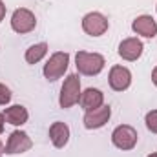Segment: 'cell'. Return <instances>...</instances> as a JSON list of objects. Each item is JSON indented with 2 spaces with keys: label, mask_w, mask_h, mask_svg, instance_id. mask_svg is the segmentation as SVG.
<instances>
[{
  "label": "cell",
  "mask_w": 157,
  "mask_h": 157,
  "mask_svg": "<svg viewBox=\"0 0 157 157\" xmlns=\"http://www.w3.org/2000/svg\"><path fill=\"white\" fill-rule=\"evenodd\" d=\"M4 155V144H2V141H0V157Z\"/></svg>",
  "instance_id": "44dd1931"
},
{
  "label": "cell",
  "mask_w": 157,
  "mask_h": 157,
  "mask_svg": "<svg viewBox=\"0 0 157 157\" xmlns=\"http://www.w3.org/2000/svg\"><path fill=\"white\" fill-rule=\"evenodd\" d=\"M108 28H110L108 18L99 11H91L82 17V29L90 37H102L108 31Z\"/></svg>",
  "instance_id": "8992f818"
},
{
  "label": "cell",
  "mask_w": 157,
  "mask_h": 157,
  "mask_svg": "<svg viewBox=\"0 0 157 157\" xmlns=\"http://www.w3.org/2000/svg\"><path fill=\"white\" fill-rule=\"evenodd\" d=\"M78 104H80L86 112L95 110V108H99V106L104 104V93H102L99 88H86L84 91H80Z\"/></svg>",
  "instance_id": "7c38bea8"
},
{
  "label": "cell",
  "mask_w": 157,
  "mask_h": 157,
  "mask_svg": "<svg viewBox=\"0 0 157 157\" xmlns=\"http://www.w3.org/2000/svg\"><path fill=\"white\" fill-rule=\"evenodd\" d=\"M110 117H112V106L102 104V106H99L95 110L86 112L82 122H84L86 130H99V128L106 126V122L110 121Z\"/></svg>",
  "instance_id": "ba28073f"
},
{
  "label": "cell",
  "mask_w": 157,
  "mask_h": 157,
  "mask_svg": "<svg viewBox=\"0 0 157 157\" xmlns=\"http://www.w3.org/2000/svg\"><path fill=\"white\" fill-rule=\"evenodd\" d=\"M4 17H6V4L0 0V22L4 20Z\"/></svg>",
  "instance_id": "ac0fdd59"
},
{
  "label": "cell",
  "mask_w": 157,
  "mask_h": 157,
  "mask_svg": "<svg viewBox=\"0 0 157 157\" xmlns=\"http://www.w3.org/2000/svg\"><path fill=\"white\" fill-rule=\"evenodd\" d=\"M152 82H154V86L157 88V66L152 70Z\"/></svg>",
  "instance_id": "d6986e66"
},
{
  "label": "cell",
  "mask_w": 157,
  "mask_h": 157,
  "mask_svg": "<svg viewBox=\"0 0 157 157\" xmlns=\"http://www.w3.org/2000/svg\"><path fill=\"white\" fill-rule=\"evenodd\" d=\"M75 66H77V71L80 75L95 77V75H99L104 70L106 60H104V57L101 53L77 51V55H75Z\"/></svg>",
  "instance_id": "6da1fadb"
},
{
  "label": "cell",
  "mask_w": 157,
  "mask_h": 157,
  "mask_svg": "<svg viewBox=\"0 0 157 157\" xmlns=\"http://www.w3.org/2000/svg\"><path fill=\"white\" fill-rule=\"evenodd\" d=\"M68 66H70V53L68 51H55L48 59V62L44 64L42 73H44V77L48 80L55 82L68 71Z\"/></svg>",
  "instance_id": "7a4b0ae2"
},
{
  "label": "cell",
  "mask_w": 157,
  "mask_h": 157,
  "mask_svg": "<svg viewBox=\"0 0 157 157\" xmlns=\"http://www.w3.org/2000/svg\"><path fill=\"white\" fill-rule=\"evenodd\" d=\"M137 141H139V133L130 124H119L117 128L112 132V143H113V146L119 148V150H122V152L133 150L137 146Z\"/></svg>",
  "instance_id": "277c9868"
},
{
  "label": "cell",
  "mask_w": 157,
  "mask_h": 157,
  "mask_svg": "<svg viewBox=\"0 0 157 157\" xmlns=\"http://www.w3.org/2000/svg\"><path fill=\"white\" fill-rule=\"evenodd\" d=\"M143 51H144V46H143V42L137 39V37H128V39H124L119 44V49H117L119 57H121L122 60H128V62L139 60L141 55H143Z\"/></svg>",
  "instance_id": "30bf717a"
},
{
  "label": "cell",
  "mask_w": 157,
  "mask_h": 157,
  "mask_svg": "<svg viewBox=\"0 0 157 157\" xmlns=\"http://www.w3.org/2000/svg\"><path fill=\"white\" fill-rule=\"evenodd\" d=\"M11 97H13L11 90H9L6 84H2V82H0V106H6V104H9Z\"/></svg>",
  "instance_id": "e0dca14e"
},
{
  "label": "cell",
  "mask_w": 157,
  "mask_h": 157,
  "mask_svg": "<svg viewBox=\"0 0 157 157\" xmlns=\"http://www.w3.org/2000/svg\"><path fill=\"white\" fill-rule=\"evenodd\" d=\"M80 97V78L77 73H70L64 78L62 88H60V95H59V104L62 110H68L71 106H75Z\"/></svg>",
  "instance_id": "3957f363"
},
{
  "label": "cell",
  "mask_w": 157,
  "mask_h": 157,
  "mask_svg": "<svg viewBox=\"0 0 157 157\" xmlns=\"http://www.w3.org/2000/svg\"><path fill=\"white\" fill-rule=\"evenodd\" d=\"M4 122H6V117H4V113H0V133L4 132Z\"/></svg>",
  "instance_id": "ffe728a7"
},
{
  "label": "cell",
  "mask_w": 157,
  "mask_h": 157,
  "mask_svg": "<svg viewBox=\"0 0 157 157\" xmlns=\"http://www.w3.org/2000/svg\"><path fill=\"white\" fill-rule=\"evenodd\" d=\"M4 117H6V122L11 124V126H24L29 119V112L22 106V104H13L9 108L4 110Z\"/></svg>",
  "instance_id": "5bb4252c"
},
{
  "label": "cell",
  "mask_w": 157,
  "mask_h": 157,
  "mask_svg": "<svg viewBox=\"0 0 157 157\" xmlns=\"http://www.w3.org/2000/svg\"><path fill=\"white\" fill-rule=\"evenodd\" d=\"M132 29H133V33H137L144 39H154L157 35V22L152 15H139L132 22Z\"/></svg>",
  "instance_id": "8fae6325"
},
{
  "label": "cell",
  "mask_w": 157,
  "mask_h": 157,
  "mask_svg": "<svg viewBox=\"0 0 157 157\" xmlns=\"http://www.w3.org/2000/svg\"><path fill=\"white\" fill-rule=\"evenodd\" d=\"M48 44L46 42H39V44H33V46H29L28 49H26V55H24V59H26V62L28 64H37L40 62L46 55H48Z\"/></svg>",
  "instance_id": "9a60e30c"
},
{
  "label": "cell",
  "mask_w": 157,
  "mask_h": 157,
  "mask_svg": "<svg viewBox=\"0 0 157 157\" xmlns=\"http://www.w3.org/2000/svg\"><path fill=\"white\" fill-rule=\"evenodd\" d=\"M108 82L113 91H126L132 86V71L126 66H112L108 73Z\"/></svg>",
  "instance_id": "9c48e42d"
},
{
  "label": "cell",
  "mask_w": 157,
  "mask_h": 157,
  "mask_svg": "<svg viewBox=\"0 0 157 157\" xmlns=\"http://www.w3.org/2000/svg\"><path fill=\"white\" fill-rule=\"evenodd\" d=\"M31 146H33L31 137H29L26 132H22V130H15V132H11L9 137H7V143H6V146H4V154H6V155L26 154V152L31 150Z\"/></svg>",
  "instance_id": "52a82bcc"
},
{
  "label": "cell",
  "mask_w": 157,
  "mask_h": 157,
  "mask_svg": "<svg viewBox=\"0 0 157 157\" xmlns=\"http://www.w3.org/2000/svg\"><path fill=\"white\" fill-rule=\"evenodd\" d=\"M37 28V17L31 9L28 7H18L11 15V29L18 35L31 33Z\"/></svg>",
  "instance_id": "5b68a950"
},
{
  "label": "cell",
  "mask_w": 157,
  "mask_h": 157,
  "mask_svg": "<svg viewBox=\"0 0 157 157\" xmlns=\"http://www.w3.org/2000/svg\"><path fill=\"white\" fill-rule=\"evenodd\" d=\"M144 124H146V128H148L152 133H157V110H152V112L146 113Z\"/></svg>",
  "instance_id": "2e32d148"
},
{
  "label": "cell",
  "mask_w": 157,
  "mask_h": 157,
  "mask_svg": "<svg viewBox=\"0 0 157 157\" xmlns=\"http://www.w3.org/2000/svg\"><path fill=\"white\" fill-rule=\"evenodd\" d=\"M49 141L55 148H64L70 143V126L62 121H55L49 126Z\"/></svg>",
  "instance_id": "4fadbf2b"
},
{
  "label": "cell",
  "mask_w": 157,
  "mask_h": 157,
  "mask_svg": "<svg viewBox=\"0 0 157 157\" xmlns=\"http://www.w3.org/2000/svg\"><path fill=\"white\" fill-rule=\"evenodd\" d=\"M146 157H157V154H155V152H152L150 155H146Z\"/></svg>",
  "instance_id": "7402d4cb"
}]
</instances>
